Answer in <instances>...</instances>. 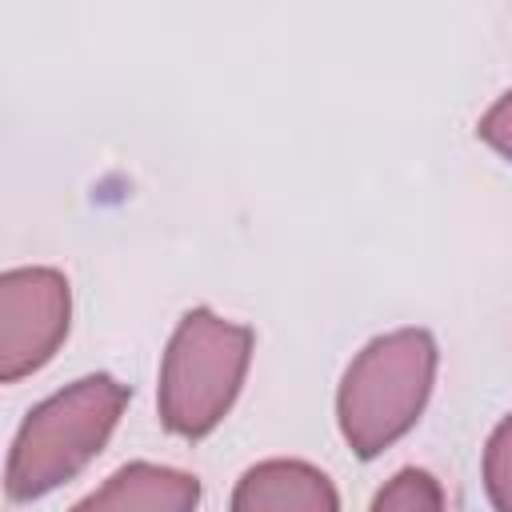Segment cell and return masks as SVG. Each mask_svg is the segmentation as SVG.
<instances>
[{
    "mask_svg": "<svg viewBox=\"0 0 512 512\" xmlns=\"http://www.w3.org/2000/svg\"><path fill=\"white\" fill-rule=\"evenodd\" d=\"M436 380V340L424 328L376 336L344 372L336 416L360 460L392 448L424 412Z\"/></svg>",
    "mask_w": 512,
    "mask_h": 512,
    "instance_id": "obj_1",
    "label": "cell"
},
{
    "mask_svg": "<svg viewBox=\"0 0 512 512\" xmlns=\"http://www.w3.org/2000/svg\"><path fill=\"white\" fill-rule=\"evenodd\" d=\"M128 388L104 372L68 384L28 412L16 432L4 488L12 500H36L72 480L116 432Z\"/></svg>",
    "mask_w": 512,
    "mask_h": 512,
    "instance_id": "obj_2",
    "label": "cell"
},
{
    "mask_svg": "<svg viewBox=\"0 0 512 512\" xmlns=\"http://www.w3.org/2000/svg\"><path fill=\"white\" fill-rule=\"evenodd\" d=\"M252 360V328L208 308L180 316L160 364V420L184 440L208 436L232 408Z\"/></svg>",
    "mask_w": 512,
    "mask_h": 512,
    "instance_id": "obj_3",
    "label": "cell"
},
{
    "mask_svg": "<svg viewBox=\"0 0 512 512\" xmlns=\"http://www.w3.org/2000/svg\"><path fill=\"white\" fill-rule=\"evenodd\" d=\"M72 296L56 268H12L0 276V380L16 384L52 360L68 336Z\"/></svg>",
    "mask_w": 512,
    "mask_h": 512,
    "instance_id": "obj_4",
    "label": "cell"
},
{
    "mask_svg": "<svg viewBox=\"0 0 512 512\" xmlns=\"http://www.w3.org/2000/svg\"><path fill=\"white\" fill-rule=\"evenodd\" d=\"M232 512H340L332 480L304 460H264L232 492Z\"/></svg>",
    "mask_w": 512,
    "mask_h": 512,
    "instance_id": "obj_5",
    "label": "cell"
},
{
    "mask_svg": "<svg viewBox=\"0 0 512 512\" xmlns=\"http://www.w3.org/2000/svg\"><path fill=\"white\" fill-rule=\"evenodd\" d=\"M200 480L164 464H124L72 512H196Z\"/></svg>",
    "mask_w": 512,
    "mask_h": 512,
    "instance_id": "obj_6",
    "label": "cell"
},
{
    "mask_svg": "<svg viewBox=\"0 0 512 512\" xmlns=\"http://www.w3.org/2000/svg\"><path fill=\"white\" fill-rule=\"evenodd\" d=\"M372 512H444L440 484L424 468H400L372 500Z\"/></svg>",
    "mask_w": 512,
    "mask_h": 512,
    "instance_id": "obj_7",
    "label": "cell"
},
{
    "mask_svg": "<svg viewBox=\"0 0 512 512\" xmlns=\"http://www.w3.org/2000/svg\"><path fill=\"white\" fill-rule=\"evenodd\" d=\"M484 488L496 512H512V416L500 420L484 448Z\"/></svg>",
    "mask_w": 512,
    "mask_h": 512,
    "instance_id": "obj_8",
    "label": "cell"
},
{
    "mask_svg": "<svg viewBox=\"0 0 512 512\" xmlns=\"http://www.w3.org/2000/svg\"><path fill=\"white\" fill-rule=\"evenodd\" d=\"M480 140L492 144L504 160H512V92H504L484 116H480Z\"/></svg>",
    "mask_w": 512,
    "mask_h": 512,
    "instance_id": "obj_9",
    "label": "cell"
}]
</instances>
